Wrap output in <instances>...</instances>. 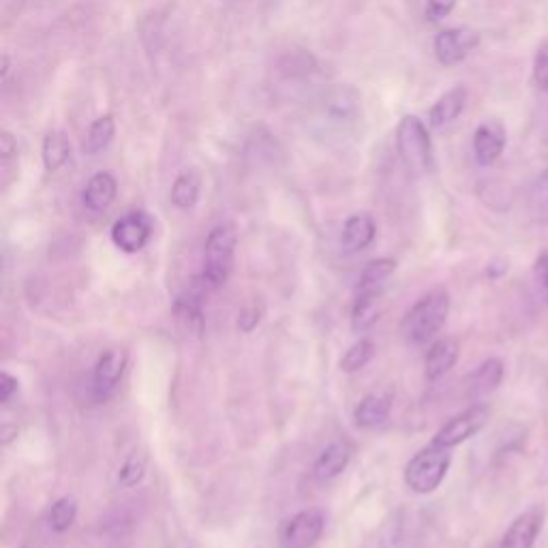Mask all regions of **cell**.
<instances>
[{
  "label": "cell",
  "mask_w": 548,
  "mask_h": 548,
  "mask_svg": "<svg viewBox=\"0 0 548 548\" xmlns=\"http://www.w3.org/2000/svg\"><path fill=\"white\" fill-rule=\"evenodd\" d=\"M504 375H506V367L499 358L484 360L467 379V397L471 401H480L484 397H489V394H493L501 386V382H504Z\"/></svg>",
  "instance_id": "5bb4252c"
},
{
  "label": "cell",
  "mask_w": 548,
  "mask_h": 548,
  "mask_svg": "<svg viewBox=\"0 0 548 548\" xmlns=\"http://www.w3.org/2000/svg\"><path fill=\"white\" fill-rule=\"evenodd\" d=\"M531 197H534V204H538L540 208L548 206V167L538 176L534 191H531Z\"/></svg>",
  "instance_id": "d6a6232c"
},
{
  "label": "cell",
  "mask_w": 548,
  "mask_h": 548,
  "mask_svg": "<svg viewBox=\"0 0 548 548\" xmlns=\"http://www.w3.org/2000/svg\"><path fill=\"white\" fill-rule=\"evenodd\" d=\"M506 142H508V135H506L504 123L497 118L484 120V123L478 125V129L474 131L476 161L484 167L493 165L501 157V152H504Z\"/></svg>",
  "instance_id": "7c38bea8"
},
{
  "label": "cell",
  "mask_w": 548,
  "mask_h": 548,
  "mask_svg": "<svg viewBox=\"0 0 548 548\" xmlns=\"http://www.w3.org/2000/svg\"><path fill=\"white\" fill-rule=\"evenodd\" d=\"M480 45V35L471 28H446L435 37L433 50L441 65H459Z\"/></svg>",
  "instance_id": "52a82bcc"
},
{
  "label": "cell",
  "mask_w": 548,
  "mask_h": 548,
  "mask_svg": "<svg viewBox=\"0 0 548 548\" xmlns=\"http://www.w3.org/2000/svg\"><path fill=\"white\" fill-rule=\"evenodd\" d=\"M114 135H116V123H114V118L108 114V116H101L97 118L93 125H90L86 137H84V142H82V150H84V155H99V152H103L105 148H108L114 140Z\"/></svg>",
  "instance_id": "603a6c76"
},
{
  "label": "cell",
  "mask_w": 548,
  "mask_h": 548,
  "mask_svg": "<svg viewBox=\"0 0 548 548\" xmlns=\"http://www.w3.org/2000/svg\"><path fill=\"white\" fill-rule=\"evenodd\" d=\"M43 165L48 172H58L71 157V142L63 131H50L43 137L41 146Z\"/></svg>",
  "instance_id": "44dd1931"
},
{
  "label": "cell",
  "mask_w": 548,
  "mask_h": 548,
  "mask_svg": "<svg viewBox=\"0 0 548 548\" xmlns=\"http://www.w3.org/2000/svg\"><path fill=\"white\" fill-rule=\"evenodd\" d=\"M326 529L324 514L309 508L294 514L292 519H287L281 527V546L283 548H311L319 542Z\"/></svg>",
  "instance_id": "8992f818"
},
{
  "label": "cell",
  "mask_w": 548,
  "mask_h": 548,
  "mask_svg": "<svg viewBox=\"0 0 548 548\" xmlns=\"http://www.w3.org/2000/svg\"><path fill=\"white\" fill-rule=\"evenodd\" d=\"M144 474H146L144 459H140V456H129L125 465L118 471V482L123 486H135L142 482Z\"/></svg>",
  "instance_id": "83f0119b"
},
{
  "label": "cell",
  "mask_w": 548,
  "mask_h": 548,
  "mask_svg": "<svg viewBox=\"0 0 548 548\" xmlns=\"http://www.w3.org/2000/svg\"><path fill=\"white\" fill-rule=\"evenodd\" d=\"M236 232L230 225H219L212 230L206 238L204 245V268L200 277L195 279V285L202 289V292H215L219 289L230 272L234 268V253H236Z\"/></svg>",
  "instance_id": "7a4b0ae2"
},
{
  "label": "cell",
  "mask_w": 548,
  "mask_h": 548,
  "mask_svg": "<svg viewBox=\"0 0 548 548\" xmlns=\"http://www.w3.org/2000/svg\"><path fill=\"white\" fill-rule=\"evenodd\" d=\"M456 7V0H426V20L431 22H439L444 20L446 15L452 13V9Z\"/></svg>",
  "instance_id": "1f68e13d"
},
{
  "label": "cell",
  "mask_w": 548,
  "mask_h": 548,
  "mask_svg": "<svg viewBox=\"0 0 548 548\" xmlns=\"http://www.w3.org/2000/svg\"><path fill=\"white\" fill-rule=\"evenodd\" d=\"M152 238V221L144 212H129L112 227L114 245L125 253L142 251Z\"/></svg>",
  "instance_id": "9c48e42d"
},
{
  "label": "cell",
  "mask_w": 548,
  "mask_h": 548,
  "mask_svg": "<svg viewBox=\"0 0 548 548\" xmlns=\"http://www.w3.org/2000/svg\"><path fill=\"white\" fill-rule=\"evenodd\" d=\"M315 67H317L315 58L304 50L289 52L281 60V71L287 75V78H304V75L313 73Z\"/></svg>",
  "instance_id": "4316f807"
},
{
  "label": "cell",
  "mask_w": 548,
  "mask_h": 548,
  "mask_svg": "<svg viewBox=\"0 0 548 548\" xmlns=\"http://www.w3.org/2000/svg\"><path fill=\"white\" fill-rule=\"evenodd\" d=\"M450 463L452 456L448 448L437 444L426 446L405 465V484L418 495H429L444 482Z\"/></svg>",
  "instance_id": "277c9868"
},
{
  "label": "cell",
  "mask_w": 548,
  "mask_h": 548,
  "mask_svg": "<svg viewBox=\"0 0 548 548\" xmlns=\"http://www.w3.org/2000/svg\"><path fill=\"white\" fill-rule=\"evenodd\" d=\"M118 193V182L110 172H99L86 182L82 191V204L90 212H105L108 210Z\"/></svg>",
  "instance_id": "9a60e30c"
},
{
  "label": "cell",
  "mask_w": 548,
  "mask_h": 548,
  "mask_svg": "<svg viewBox=\"0 0 548 548\" xmlns=\"http://www.w3.org/2000/svg\"><path fill=\"white\" fill-rule=\"evenodd\" d=\"M0 161H3V172L9 174L13 165L18 163V142L9 131H3L0 135Z\"/></svg>",
  "instance_id": "f546056e"
},
{
  "label": "cell",
  "mask_w": 548,
  "mask_h": 548,
  "mask_svg": "<svg viewBox=\"0 0 548 548\" xmlns=\"http://www.w3.org/2000/svg\"><path fill=\"white\" fill-rule=\"evenodd\" d=\"M377 225L371 215L367 212H360V215L349 217L343 225V245L349 251H362L367 249L375 240Z\"/></svg>",
  "instance_id": "ac0fdd59"
},
{
  "label": "cell",
  "mask_w": 548,
  "mask_h": 548,
  "mask_svg": "<svg viewBox=\"0 0 548 548\" xmlns=\"http://www.w3.org/2000/svg\"><path fill=\"white\" fill-rule=\"evenodd\" d=\"M534 283L538 287L540 296L548 302V249L538 255L534 262Z\"/></svg>",
  "instance_id": "4dcf8cb0"
},
{
  "label": "cell",
  "mask_w": 548,
  "mask_h": 548,
  "mask_svg": "<svg viewBox=\"0 0 548 548\" xmlns=\"http://www.w3.org/2000/svg\"><path fill=\"white\" fill-rule=\"evenodd\" d=\"M127 369V354L123 349H108L103 352L95 364L93 371V394L97 401L110 399L118 390L120 379Z\"/></svg>",
  "instance_id": "ba28073f"
},
{
  "label": "cell",
  "mask_w": 548,
  "mask_h": 548,
  "mask_svg": "<svg viewBox=\"0 0 548 548\" xmlns=\"http://www.w3.org/2000/svg\"><path fill=\"white\" fill-rule=\"evenodd\" d=\"M349 459H352V448H349L345 441H334V444L326 446L322 452H319L317 461L313 465V478L319 482H328L332 478H337L349 465Z\"/></svg>",
  "instance_id": "2e32d148"
},
{
  "label": "cell",
  "mask_w": 548,
  "mask_h": 548,
  "mask_svg": "<svg viewBox=\"0 0 548 548\" xmlns=\"http://www.w3.org/2000/svg\"><path fill=\"white\" fill-rule=\"evenodd\" d=\"M15 392H18V379H15V377L9 375V373L0 375V401L9 403V399L13 397Z\"/></svg>",
  "instance_id": "e575fe53"
},
{
  "label": "cell",
  "mask_w": 548,
  "mask_h": 548,
  "mask_svg": "<svg viewBox=\"0 0 548 548\" xmlns=\"http://www.w3.org/2000/svg\"><path fill=\"white\" fill-rule=\"evenodd\" d=\"M200 191H202V180L193 170H185L178 174L172 185L170 200L180 210H191L197 202H200Z\"/></svg>",
  "instance_id": "7402d4cb"
},
{
  "label": "cell",
  "mask_w": 548,
  "mask_h": 548,
  "mask_svg": "<svg viewBox=\"0 0 548 548\" xmlns=\"http://www.w3.org/2000/svg\"><path fill=\"white\" fill-rule=\"evenodd\" d=\"M379 298L382 294H356L354 311H352V328L356 332L369 330L379 319Z\"/></svg>",
  "instance_id": "cb8c5ba5"
},
{
  "label": "cell",
  "mask_w": 548,
  "mask_h": 548,
  "mask_svg": "<svg viewBox=\"0 0 548 548\" xmlns=\"http://www.w3.org/2000/svg\"><path fill=\"white\" fill-rule=\"evenodd\" d=\"M467 103V88L465 86H454L448 93L441 95L429 112V125L433 129H441L450 123H454L465 110Z\"/></svg>",
  "instance_id": "e0dca14e"
},
{
  "label": "cell",
  "mask_w": 548,
  "mask_h": 548,
  "mask_svg": "<svg viewBox=\"0 0 548 548\" xmlns=\"http://www.w3.org/2000/svg\"><path fill=\"white\" fill-rule=\"evenodd\" d=\"M257 324H260V311H257L255 307H249L245 311H240V315H238V328L242 332H251Z\"/></svg>",
  "instance_id": "836d02e7"
},
{
  "label": "cell",
  "mask_w": 548,
  "mask_h": 548,
  "mask_svg": "<svg viewBox=\"0 0 548 548\" xmlns=\"http://www.w3.org/2000/svg\"><path fill=\"white\" fill-rule=\"evenodd\" d=\"M392 411V399L388 394H369L354 409V420L362 429H373L377 424H384Z\"/></svg>",
  "instance_id": "d6986e66"
},
{
  "label": "cell",
  "mask_w": 548,
  "mask_h": 548,
  "mask_svg": "<svg viewBox=\"0 0 548 548\" xmlns=\"http://www.w3.org/2000/svg\"><path fill=\"white\" fill-rule=\"evenodd\" d=\"M531 78L540 90L548 93V39L540 45L534 56V69H531Z\"/></svg>",
  "instance_id": "f1b7e54d"
},
{
  "label": "cell",
  "mask_w": 548,
  "mask_h": 548,
  "mask_svg": "<svg viewBox=\"0 0 548 548\" xmlns=\"http://www.w3.org/2000/svg\"><path fill=\"white\" fill-rule=\"evenodd\" d=\"M542 525H544V512L540 506L525 510L510 523L506 534L501 536L497 548H534L542 531Z\"/></svg>",
  "instance_id": "8fae6325"
},
{
  "label": "cell",
  "mask_w": 548,
  "mask_h": 548,
  "mask_svg": "<svg viewBox=\"0 0 548 548\" xmlns=\"http://www.w3.org/2000/svg\"><path fill=\"white\" fill-rule=\"evenodd\" d=\"M322 110L334 123H354L362 112V95L349 84H334L322 95Z\"/></svg>",
  "instance_id": "30bf717a"
},
{
  "label": "cell",
  "mask_w": 548,
  "mask_h": 548,
  "mask_svg": "<svg viewBox=\"0 0 548 548\" xmlns=\"http://www.w3.org/2000/svg\"><path fill=\"white\" fill-rule=\"evenodd\" d=\"M459 352H461V345L454 337L437 339L429 347V352H426V358H424L426 379H429V382H437V379L448 375L454 369L456 360H459Z\"/></svg>",
  "instance_id": "4fadbf2b"
},
{
  "label": "cell",
  "mask_w": 548,
  "mask_h": 548,
  "mask_svg": "<svg viewBox=\"0 0 548 548\" xmlns=\"http://www.w3.org/2000/svg\"><path fill=\"white\" fill-rule=\"evenodd\" d=\"M397 270V262L390 260V257H382V260L369 262L364 266L356 294H382L388 279Z\"/></svg>",
  "instance_id": "ffe728a7"
},
{
  "label": "cell",
  "mask_w": 548,
  "mask_h": 548,
  "mask_svg": "<svg viewBox=\"0 0 548 548\" xmlns=\"http://www.w3.org/2000/svg\"><path fill=\"white\" fill-rule=\"evenodd\" d=\"M397 150L403 165L411 174H429L433 170V142L431 133L414 114L401 118L397 127Z\"/></svg>",
  "instance_id": "3957f363"
},
{
  "label": "cell",
  "mask_w": 548,
  "mask_h": 548,
  "mask_svg": "<svg viewBox=\"0 0 548 548\" xmlns=\"http://www.w3.org/2000/svg\"><path fill=\"white\" fill-rule=\"evenodd\" d=\"M373 352H375V347L369 339H360L358 343H354L352 347L347 349L343 360H341V369L345 373H356L360 369L367 367V364L371 362L373 358Z\"/></svg>",
  "instance_id": "484cf974"
},
{
  "label": "cell",
  "mask_w": 548,
  "mask_h": 548,
  "mask_svg": "<svg viewBox=\"0 0 548 548\" xmlns=\"http://www.w3.org/2000/svg\"><path fill=\"white\" fill-rule=\"evenodd\" d=\"M450 313V296L446 289H433L422 296L414 307L407 311L401 324V332L407 343L426 345L437 337V332L444 328Z\"/></svg>",
  "instance_id": "6da1fadb"
},
{
  "label": "cell",
  "mask_w": 548,
  "mask_h": 548,
  "mask_svg": "<svg viewBox=\"0 0 548 548\" xmlns=\"http://www.w3.org/2000/svg\"><path fill=\"white\" fill-rule=\"evenodd\" d=\"M489 416H491V411L486 405H482V403L471 405L441 426V429L433 437V444H437L441 448H448V450L461 446L467 439L478 435L484 429L486 422H489Z\"/></svg>",
  "instance_id": "5b68a950"
},
{
  "label": "cell",
  "mask_w": 548,
  "mask_h": 548,
  "mask_svg": "<svg viewBox=\"0 0 548 548\" xmlns=\"http://www.w3.org/2000/svg\"><path fill=\"white\" fill-rule=\"evenodd\" d=\"M75 519H78V501L73 497H60L58 501H54L48 516L52 531H56V534H65V531L73 527Z\"/></svg>",
  "instance_id": "d4e9b609"
}]
</instances>
